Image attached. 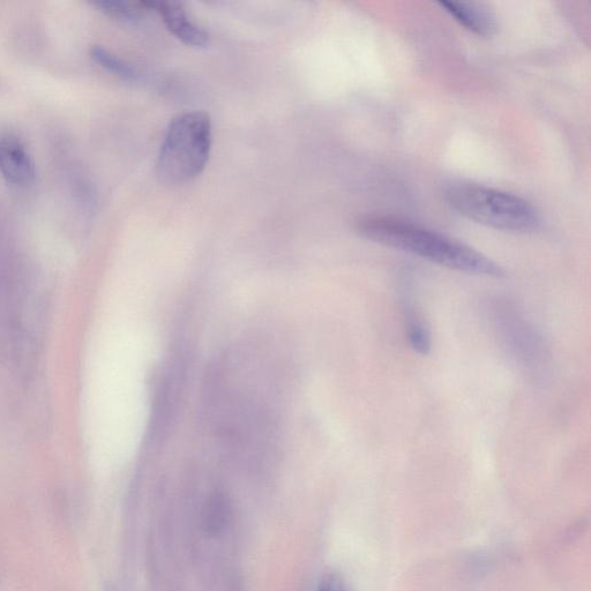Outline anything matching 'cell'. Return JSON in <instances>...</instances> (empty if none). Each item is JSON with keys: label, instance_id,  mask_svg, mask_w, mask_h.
Listing matches in <instances>:
<instances>
[{"label": "cell", "instance_id": "6da1fadb", "mask_svg": "<svg viewBox=\"0 0 591 591\" xmlns=\"http://www.w3.org/2000/svg\"><path fill=\"white\" fill-rule=\"evenodd\" d=\"M356 229L369 241L413 254L452 271L495 279L505 276L504 269L481 252L415 224L383 216H366L357 222Z\"/></svg>", "mask_w": 591, "mask_h": 591}, {"label": "cell", "instance_id": "7a4b0ae2", "mask_svg": "<svg viewBox=\"0 0 591 591\" xmlns=\"http://www.w3.org/2000/svg\"><path fill=\"white\" fill-rule=\"evenodd\" d=\"M212 122L206 112L187 111L172 119L157 157L163 183L185 184L206 168L212 149Z\"/></svg>", "mask_w": 591, "mask_h": 591}, {"label": "cell", "instance_id": "3957f363", "mask_svg": "<svg viewBox=\"0 0 591 591\" xmlns=\"http://www.w3.org/2000/svg\"><path fill=\"white\" fill-rule=\"evenodd\" d=\"M447 203L465 218L510 233H531L541 216L527 200L478 184L453 183L445 191Z\"/></svg>", "mask_w": 591, "mask_h": 591}, {"label": "cell", "instance_id": "277c9868", "mask_svg": "<svg viewBox=\"0 0 591 591\" xmlns=\"http://www.w3.org/2000/svg\"><path fill=\"white\" fill-rule=\"evenodd\" d=\"M149 10L160 13L168 31L186 46L204 48L209 43V35L203 27L194 22L182 3L174 0H148Z\"/></svg>", "mask_w": 591, "mask_h": 591}, {"label": "cell", "instance_id": "5b68a950", "mask_svg": "<svg viewBox=\"0 0 591 591\" xmlns=\"http://www.w3.org/2000/svg\"><path fill=\"white\" fill-rule=\"evenodd\" d=\"M0 174L14 186L27 187L34 183L35 164L19 139L0 138Z\"/></svg>", "mask_w": 591, "mask_h": 591}, {"label": "cell", "instance_id": "8992f818", "mask_svg": "<svg viewBox=\"0 0 591 591\" xmlns=\"http://www.w3.org/2000/svg\"><path fill=\"white\" fill-rule=\"evenodd\" d=\"M439 5L468 31L491 36L497 31V20L488 7L480 3L440 2Z\"/></svg>", "mask_w": 591, "mask_h": 591}, {"label": "cell", "instance_id": "52a82bcc", "mask_svg": "<svg viewBox=\"0 0 591 591\" xmlns=\"http://www.w3.org/2000/svg\"><path fill=\"white\" fill-rule=\"evenodd\" d=\"M94 6L108 17L124 22H136L146 16V2H130V0H99Z\"/></svg>", "mask_w": 591, "mask_h": 591}, {"label": "cell", "instance_id": "ba28073f", "mask_svg": "<svg viewBox=\"0 0 591 591\" xmlns=\"http://www.w3.org/2000/svg\"><path fill=\"white\" fill-rule=\"evenodd\" d=\"M91 55L94 61L103 69L114 73L119 78L127 81H137L140 78V73L136 67L106 48L96 46L92 48Z\"/></svg>", "mask_w": 591, "mask_h": 591}, {"label": "cell", "instance_id": "9c48e42d", "mask_svg": "<svg viewBox=\"0 0 591 591\" xmlns=\"http://www.w3.org/2000/svg\"><path fill=\"white\" fill-rule=\"evenodd\" d=\"M405 313L407 336L411 348L420 355H428L432 346L429 328L426 327L420 314L410 310L408 306Z\"/></svg>", "mask_w": 591, "mask_h": 591}, {"label": "cell", "instance_id": "30bf717a", "mask_svg": "<svg viewBox=\"0 0 591 591\" xmlns=\"http://www.w3.org/2000/svg\"><path fill=\"white\" fill-rule=\"evenodd\" d=\"M318 591H353L343 576L338 573H327L321 579Z\"/></svg>", "mask_w": 591, "mask_h": 591}]
</instances>
